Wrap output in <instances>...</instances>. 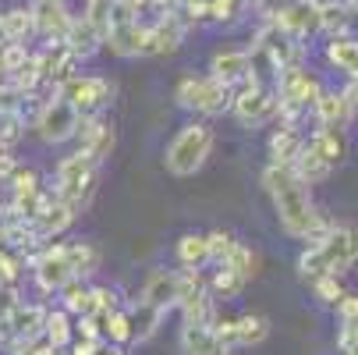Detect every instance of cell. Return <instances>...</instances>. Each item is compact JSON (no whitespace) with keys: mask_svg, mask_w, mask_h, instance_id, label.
Listing matches in <instances>:
<instances>
[{"mask_svg":"<svg viewBox=\"0 0 358 355\" xmlns=\"http://www.w3.org/2000/svg\"><path fill=\"white\" fill-rule=\"evenodd\" d=\"M241 284H245V277L238 274V270H231L227 263L217 270V277H213V291L217 295H224V298H231V295H238L241 291Z\"/></svg>","mask_w":358,"mask_h":355,"instance_id":"f546056e","label":"cell"},{"mask_svg":"<svg viewBox=\"0 0 358 355\" xmlns=\"http://www.w3.org/2000/svg\"><path fill=\"white\" fill-rule=\"evenodd\" d=\"M280 29L284 32H294V36H305L320 29V4H313V0H301V4L280 11Z\"/></svg>","mask_w":358,"mask_h":355,"instance_id":"9a60e30c","label":"cell"},{"mask_svg":"<svg viewBox=\"0 0 358 355\" xmlns=\"http://www.w3.org/2000/svg\"><path fill=\"white\" fill-rule=\"evenodd\" d=\"M96 351H99V341H89L85 337L82 344H75V355H96Z\"/></svg>","mask_w":358,"mask_h":355,"instance_id":"f35d334b","label":"cell"},{"mask_svg":"<svg viewBox=\"0 0 358 355\" xmlns=\"http://www.w3.org/2000/svg\"><path fill=\"white\" fill-rule=\"evenodd\" d=\"M305 146H309L313 153H316L323 164H330V167L344 157V139L337 135V125H323V128H320L309 142H305Z\"/></svg>","mask_w":358,"mask_h":355,"instance_id":"e0dca14e","label":"cell"},{"mask_svg":"<svg viewBox=\"0 0 358 355\" xmlns=\"http://www.w3.org/2000/svg\"><path fill=\"white\" fill-rule=\"evenodd\" d=\"M107 355H121V351H117V348H110V351H107Z\"/></svg>","mask_w":358,"mask_h":355,"instance_id":"7bdbcfd3","label":"cell"},{"mask_svg":"<svg viewBox=\"0 0 358 355\" xmlns=\"http://www.w3.org/2000/svg\"><path fill=\"white\" fill-rule=\"evenodd\" d=\"M4 43H11V36H8V25H4V15H0V46Z\"/></svg>","mask_w":358,"mask_h":355,"instance_id":"b9f144b4","label":"cell"},{"mask_svg":"<svg viewBox=\"0 0 358 355\" xmlns=\"http://www.w3.org/2000/svg\"><path fill=\"white\" fill-rule=\"evenodd\" d=\"M117 4H124L128 11H138V8H145V4H149V0H117Z\"/></svg>","mask_w":358,"mask_h":355,"instance_id":"ab89813d","label":"cell"},{"mask_svg":"<svg viewBox=\"0 0 358 355\" xmlns=\"http://www.w3.org/2000/svg\"><path fill=\"white\" fill-rule=\"evenodd\" d=\"M64 39H68V50L78 57V54H92V50L103 43L99 39V32L85 22V18H71V25H68V32H64Z\"/></svg>","mask_w":358,"mask_h":355,"instance_id":"ac0fdd59","label":"cell"},{"mask_svg":"<svg viewBox=\"0 0 358 355\" xmlns=\"http://www.w3.org/2000/svg\"><path fill=\"white\" fill-rule=\"evenodd\" d=\"M43 316H46V313H43V309H36V306L18 309V313H15V320H11V323H15V334H25V337H29V334L36 330V323H43Z\"/></svg>","mask_w":358,"mask_h":355,"instance_id":"d6a6232c","label":"cell"},{"mask_svg":"<svg viewBox=\"0 0 358 355\" xmlns=\"http://www.w3.org/2000/svg\"><path fill=\"white\" fill-rule=\"evenodd\" d=\"M252 71V57H248V50H224V54L213 57V78L220 82H238V78H248Z\"/></svg>","mask_w":358,"mask_h":355,"instance_id":"2e32d148","label":"cell"},{"mask_svg":"<svg viewBox=\"0 0 358 355\" xmlns=\"http://www.w3.org/2000/svg\"><path fill=\"white\" fill-rule=\"evenodd\" d=\"M298 149H301V139L291 132V128H280L270 142V153H273V164H291L298 157Z\"/></svg>","mask_w":358,"mask_h":355,"instance_id":"d4e9b609","label":"cell"},{"mask_svg":"<svg viewBox=\"0 0 358 355\" xmlns=\"http://www.w3.org/2000/svg\"><path fill=\"white\" fill-rule=\"evenodd\" d=\"M313 107H316V114H320L323 125H341L348 118V111H351V99L344 92H320Z\"/></svg>","mask_w":358,"mask_h":355,"instance_id":"d6986e66","label":"cell"},{"mask_svg":"<svg viewBox=\"0 0 358 355\" xmlns=\"http://www.w3.org/2000/svg\"><path fill=\"white\" fill-rule=\"evenodd\" d=\"M178 104L195 107L202 114H220L231 104V85L220 78H185L178 85Z\"/></svg>","mask_w":358,"mask_h":355,"instance_id":"277c9868","label":"cell"},{"mask_svg":"<svg viewBox=\"0 0 358 355\" xmlns=\"http://www.w3.org/2000/svg\"><path fill=\"white\" fill-rule=\"evenodd\" d=\"M270 334V323L263 320V316H241V320H234V341H241V344H259L263 337Z\"/></svg>","mask_w":358,"mask_h":355,"instance_id":"603a6c76","label":"cell"},{"mask_svg":"<svg viewBox=\"0 0 358 355\" xmlns=\"http://www.w3.org/2000/svg\"><path fill=\"white\" fill-rule=\"evenodd\" d=\"M4 25H8V36L18 39V43H29V36L36 32V18H32L29 8H15V11H8V15H4Z\"/></svg>","mask_w":358,"mask_h":355,"instance_id":"484cf974","label":"cell"},{"mask_svg":"<svg viewBox=\"0 0 358 355\" xmlns=\"http://www.w3.org/2000/svg\"><path fill=\"white\" fill-rule=\"evenodd\" d=\"M25 61H29V46L25 43L11 39V43L0 46V71H18Z\"/></svg>","mask_w":358,"mask_h":355,"instance_id":"f1b7e54d","label":"cell"},{"mask_svg":"<svg viewBox=\"0 0 358 355\" xmlns=\"http://www.w3.org/2000/svg\"><path fill=\"white\" fill-rule=\"evenodd\" d=\"M107 334L114 341H128L131 337V320L124 313H107Z\"/></svg>","mask_w":358,"mask_h":355,"instance_id":"d590c367","label":"cell"},{"mask_svg":"<svg viewBox=\"0 0 358 355\" xmlns=\"http://www.w3.org/2000/svg\"><path fill=\"white\" fill-rule=\"evenodd\" d=\"M277 89H280V96H284V104H291V107L316 104V96L323 92L320 82H316L309 71H301V68H284V71H277Z\"/></svg>","mask_w":358,"mask_h":355,"instance_id":"52a82bcc","label":"cell"},{"mask_svg":"<svg viewBox=\"0 0 358 355\" xmlns=\"http://www.w3.org/2000/svg\"><path fill=\"white\" fill-rule=\"evenodd\" d=\"M92 157L89 153H78L75 157H68V160H61V167H57V195H61V202H75L82 199V188H89V181H92Z\"/></svg>","mask_w":358,"mask_h":355,"instance_id":"8992f818","label":"cell"},{"mask_svg":"<svg viewBox=\"0 0 358 355\" xmlns=\"http://www.w3.org/2000/svg\"><path fill=\"white\" fill-rule=\"evenodd\" d=\"M181 39H185V29H181V22L171 15V18L157 22L152 29H145L142 54H174V50L181 46Z\"/></svg>","mask_w":358,"mask_h":355,"instance_id":"4fadbf2b","label":"cell"},{"mask_svg":"<svg viewBox=\"0 0 358 355\" xmlns=\"http://www.w3.org/2000/svg\"><path fill=\"white\" fill-rule=\"evenodd\" d=\"M36 277H39V288H43V291H61V288L75 277V270H71V263H68V245L50 249L46 256L39 260V267H36Z\"/></svg>","mask_w":358,"mask_h":355,"instance_id":"9c48e42d","label":"cell"},{"mask_svg":"<svg viewBox=\"0 0 358 355\" xmlns=\"http://www.w3.org/2000/svg\"><path fill=\"white\" fill-rule=\"evenodd\" d=\"M107 96H110V85H107L103 78H71V82L64 85V99H68L78 114L99 107Z\"/></svg>","mask_w":358,"mask_h":355,"instance_id":"30bf717a","label":"cell"},{"mask_svg":"<svg viewBox=\"0 0 358 355\" xmlns=\"http://www.w3.org/2000/svg\"><path fill=\"white\" fill-rule=\"evenodd\" d=\"M213 153V128L206 121H192L185 128H178V135L167 142V153H164V167L174 178H192L206 157Z\"/></svg>","mask_w":358,"mask_h":355,"instance_id":"3957f363","label":"cell"},{"mask_svg":"<svg viewBox=\"0 0 358 355\" xmlns=\"http://www.w3.org/2000/svg\"><path fill=\"white\" fill-rule=\"evenodd\" d=\"M18 135H22L18 111H0V142H15Z\"/></svg>","mask_w":358,"mask_h":355,"instance_id":"836d02e7","label":"cell"},{"mask_svg":"<svg viewBox=\"0 0 358 355\" xmlns=\"http://www.w3.org/2000/svg\"><path fill=\"white\" fill-rule=\"evenodd\" d=\"M78 125H82V114L68 104L64 96L50 99V104L43 107V114H39V121H36L43 142H64V139H71L78 132Z\"/></svg>","mask_w":358,"mask_h":355,"instance_id":"5b68a950","label":"cell"},{"mask_svg":"<svg viewBox=\"0 0 358 355\" xmlns=\"http://www.w3.org/2000/svg\"><path fill=\"white\" fill-rule=\"evenodd\" d=\"M32 18H36V32H46V36H61L68 32L71 25V15L64 11V0H32Z\"/></svg>","mask_w":358,"mask_h":355,"instance_id":"8fae6325","label":"cell"},{"mask_svg":"<svg viewBox=\"0 0 358 355\" xmlns=\"http://www.w3.org/2000/svg\"><path fill=\"white\" fill-rule=\"evenodd\" d=\"M206 245H210V260H224V256H227V249H231L234 242H231V235L213 231V235H206Z\"/></svg>","mask_w":358,"mask_h":355,"instance_id":"8d00e7d4","label":"cell"},{"mask_svg":"<svg viewBox=\"0 0 358 355\" xmlns=\"http://www.w3.org/2000/svg\"><path fill=\"white\" fill-rule=\"evenodd\" d=\"M231 104H234V114H238L241 125H263L273 114V99H270V92L259 82H248V89L238 92Z\"/></svg>","mask_w":358,"mask_h":355,"instance_id":"ba28073f","label":"cell"},{"mask_svg":"<svg viewBox=\"0 0 358 355\" xmlns=\"http://www.w3.org/2000/svg\"><path fill=\"white\" fill-rule=\"evenodd\" d=\"M142 298H145V306H157V309L174 306V302H178V277L174 274H164V270L149 274V281L142 288Z\"/></svg>","mask_w":358,"mask_h":355,"instance_id":"5bb4252c","label":"cell"},{"mask_svg":"<svg viewBox=\"0 0 358 355\" xmlns=\"http://www.w3.org/2000/svg\"><path fill=\"white\" fill-rule=\"evenodd\" d=\"M11 185H15V195H18V202H29L32 195H36V171H15L11 174Z\"/></svg>","mask_w":358,"mask_h":355,"instance_id":"1f68e13d","label":"cell"},{"mask_svg":"<svg viewBox=\"0 0 358 355\" xmlns=\"http://www.w3.org/2000/svg\"><path fill=\"white\" fill-rule=\"evenodd\" d=\"M64 291V313H92V295L75 284V277L61 288Z\"/></svg>","mask_w":358,"mask_h":355,"instance_id":"83f0119b","label":"cell"},{"mask_svg":"<svg viewBox=\"0 0 358 355\" xmlns=\"http://www.w3.org/2000/svg\"><path fill=\"white\" fill-rule=\"evenodd\" d=\"M114 8H117V0H85V22L99 32V39L107 36V29H110V22H114Z\"/></svg>","mask_w":358,"mask_h":355,"instance_id":"7402d4cb","label":"cell"},{"mask_svg":"<svg viewBox=\"0 0 358 355\" xmlns=\"http://www.w3.org/2000/svg\"><path fill=\"white\" fill-rule=\"evenodd\" d=\"M43 330H46V341L54 344V348H64L68 337H71V320H68V313H64V309L46 313V316H43Z\"/></svg>","mask_w":358,"mask_h":355,"instance_id":"cb8c5ba5","label":"cell"},{"mask_svg":"<svg viewBox=\"0 0 358 355\" xmlns=\"http://www.w3.org/2000/svg\"><path fill=\"white\" fill-rule=\"evenodd\" d=\"M263 185L273 199V210L280 217V228L291 235V238H313L323 221L313 207V199H309V185H305L291 164H273L266 174H263Z\"/></svg>","mask_w":358,"mask_h":355,"instance_id":"6da1fadb","label":"cell"},{"mask_svg":"<svg viewBox=\"0 0 358 355\" xmlns=\"http://www.w3.org/2000/svg\"><path fill=\"white\" fill-rule=\"evenodd\" d=\"M181 344H185V355H231L227 341H220V334L206 323H185Z\"/></svg>","mask_w":358,"mask_h":355,"instance_id":"7c38bea8","label":"cell"},{"mask_svg":"<svg viewBox=\"0 0 358 355\" xmlns=\"http://www.w3.org/2000/svg\"><path fill=\"white\" fill-rule=\"evenodd\" d=\"M178 260L185 263V267H202L210 260V245H206V235H185L181 242H178Z\"/></svg>","mask_w":358,"mask_h":355,"instance_id":"44dd1931","label":"cell"},{"mask_svg":"<svg viewBox=\"0 0 358 355\" xmlns=\"http://www.w3.org/2000/svg\"><path fill=\"white\" fill-rule=\"evenodd\" d=\"M355 260H358V231L355 228H334L316 249L305 252L298 260V267H301L305 277H323V274L341 277L348 267H355Z\"/></svg>","mask_w":358,"mask_h":355,"instance_id":"7a4b0ae2","label":"cell"},{"mask_svg":"<svg viewBox=\"0 0 358 355\" xmlns=\"http://www.w3.org/2000/svg\"><path fill=\"white\" fill-rule=\"evenodd\" d=\"M224 263H227L231 270H238L241 277H248L252 267H255V256H252L245 245H231V249H227V256H224Z\"/></svg>","mask_w":358,"mask_h":355,"instance_id":"4dcf8cb0","label":"cell"},{"mask_svg":"<svg viewBox=\"0 0 358 355\" xmlns=\"http://www.w3.org/2000/svg\"><path fill=\"white\" fill-rule=\"evenodd\" d=\"M316 295H320V302H334V306H337V298L344 291H341V284H337L334 274H323V277H316Z\"/></svg>","mask_w":358,"mask_h":355,"instance_id":"e575fe53","label":"cell"},{"mask_svg":"<svg viewBox=\"0 0 358 355\" xmlns=\"http://www.w3.org/2000/svg\"><path fill=\"white\" fill-rule=\"evenodd\" d=\"M68 263H71L75 277L92 274V270H96V263H99V252H96L92 245H71V249H68Z\"/></svg>","mask_w":358,"mask_h":355,"instance_id":"4316f807","label":"cell"},{"mask_svg":"<svg viewBox=\"0 0 358 355\" xmlns=\"http://www.w3.org/2000/svg\"><path fill=\"white\" fill-rule=\"evenodd\" d=\"M25 355H57V348L46 341V348H32V351H25Z\"/></svg>","mask_w":358,"mask_h":355,"instance_id":"60d3db41","label":"cell"},{"mask_svg":"<svg viewBox=\"0 0 358 355\" xmlns=\"http://www.w3.org/2000/svg\"><path fill=\"white\" fill-rule=\"evenodd\" d=\"M327 57H330L341 71H348L351 78L358 75V43H355V39L334 36V39H330V50H327Z\"/></svg>","mask_w":358,"mask_h":355,"instance_id":"ffe728a7","label":"cell"},{"mask_svg":"<svg viewBox=\"0 0 358 355\" xmlns=\"http://www.w3.org/2000/svg\"><path fill=\"white\" fill-rule=\"evenodd\" d=\"M337 309H341L344 323H358V295H341L337 298Z\"/></svg>","mask_w":358,"mask_h":355,"instance_id":"74e56055","label":"cell"}]
</instances>
